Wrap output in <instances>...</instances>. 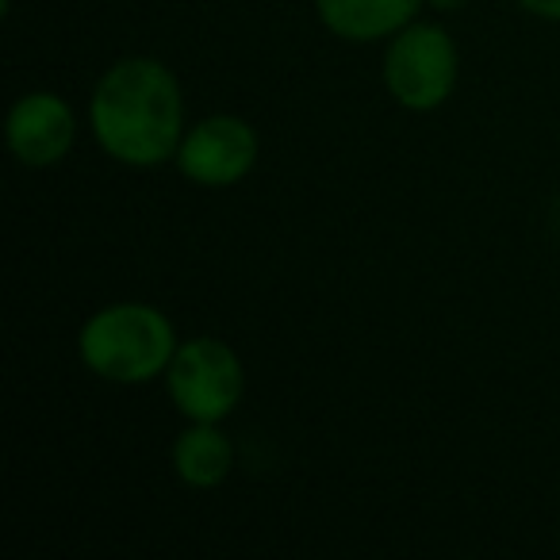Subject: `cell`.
<instances>
[{"label":"cell","instance_id":"obj_1","mask_svg":"<svg viewBox=\"0 0 560 560\" xmlns=\"http://www.w3.org/2000/svg\"><path fill=\"white\" fill-rule=\"evenodd\" d=\"M89 127L112 162L158 170L185 139V89L165 62L131 55L112 62L89 96Z\"/></svg>","mask_w":560,"mask_h":560},{"label":"cell","instance_id":"obj_2","mask_svg":"<svg viewBox=\"0 0 560 560\" xmlns=\"http://www.w3.org/2000/svg\"><path fill=\"white\" fill-rule=\"evenodd\" d=\"M177 346L180 338L170 315L142 300L96 307L78 330V358L85 373L119 388H139L165 376Z\"/></svg>","mask_w":560,"mask_h":560},{"label":"cell","instance_id":"obj_3","mask_svg":"<svg viewBox=\"0 0 560 560\" xmlns=\"http://www.w3.org/2000/svg\"><path fill=\"white\" fill-rule=\"evenodd\" d=\"M384 89L404 112H438L460 81V50L438 20H411L384 47Z\"/></svg>","mask_w":560,"mask_h":560},{"label":"cell","instance_id":"obj_4","mask_svg":"<svg viewBox=\"0 0 560 560\" xmlns=\"http://www.w3.org/2000/svg\"><path fill=\"white\" fill-rule=\"evenodd\" d=\"M162 381L173 411L188 422H226L246 396V365L215 335L185 338Z\"/></svg>","mask_w":560,"mask_h":560},{"label":"cell","instance_id":"obj_5","mask_svg":"<svg viewBox=\"0 0 560 560\" xmlns=\"http://www.w3.org/2000/svg\"><path fill=\"white\" fill-rule=\"evenodd\" d=\"M257 158H261V139L254 124L231 112H215L188 127L173 165L180 177L200 188H234L254 173Z\"/></svg>","mask_w":560,"mask_h":560},{"label":"cell","instance_id":"obj_6","mask_svg":"<svg viewBox=\"0 0 560 560\" xmlns=\"http://www.w3.org/2000/svg\"><path fill=\"white\" fill-rule=\"evenodd\" d=\"M4 142L12 158L27 170H55L70 158L78 142V116L70 101L50 89H32L16 96L4 119Z\"/></svg>","mask_w":560,"mask_h":560},{"label":"cell","instance_id":"obj_7","mask_svg":"<svg viewBox=\"0 0 560 560\" xmlns=\"http://www.w3.org/2000/svg\"><path fill=\"white\" fill-rule=\"evenodd\" d=\"M427 0H315V16L342 43H388L404 32Z\"/></svg>","mask_w":560,"mask_h":560},{"label":"cell","instance_id":"obj_8","mask_svg":"<svg viewBox=\"0 0 560 560\" xmlns=\"http://www.w3.org/2000/svg\"><path fill=\"white\" fill-rule=\"evenodd\" d=\"M173 476L185 488L211 491L226 483L234 472V442L223 434V422H188L177 438H173Z\"/></svg>","mask_w":560,"mask_h":560},{"label":"cell","instance_id":"obj_9","mask_svg":"<svg viewBox=\"0 0 560 560\" xmlns=\"http://www.w3.org/2000/svg\"><path fill=\"white\" fill-rule=\"evenodd\" d=\"M514 4H518L522 12H529V16L560 24V0H514Z\"/></svg>","mask_w":560,"mask_h":560},{"label":"cell","instance_id":"obj_10","mask_svg":"<svg viewBox=\"0 0 560 560\" xmlns=\"http://www.w3.org/2000/svg\"><path fill=\"white\" fill-rule=\"evenodd\" d=\"M465 0H427V9H434V12H457Z\"/></svg>","mask_w":560,"mask_h":560}]
</instances>
